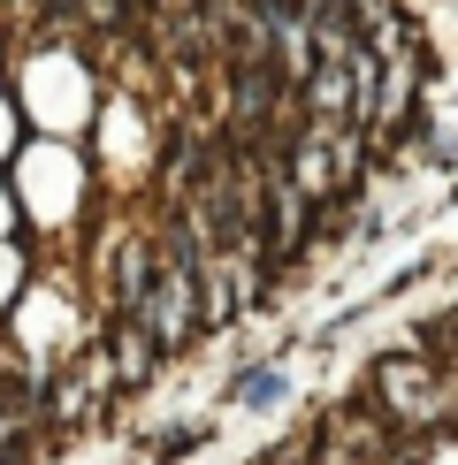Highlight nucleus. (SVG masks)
Returning <instances> with one entry per match:
<instances>
[{"label": "nucleus", "instance_id": "nucleus-2", "mask_svg": "<svg viewBox=\"0 0 458 465\" xmlns=\"http://www.w3.org/2000/svg\"><path fill=\"white\" fill-rule=\"evenodd\" d=\"M237 404H253V412H267V404H283V366H253V374L237 381Z\"/></svg>", "mask_w": 458, "mask_h": 465}, {"label": "nucleus", "instance_id": "nucleus-3", "mask_svg": "<svg viewBox=\"0 0 458 465\" xmlns=\"http://www.w3.org/2000/svg\"><path fill=\"white\" fill-rule=\"evenodd\" d=\"M76 8H85L92 24H123V15H130V0H76Z\"/></svg>", "mask_w": 458, "mask_h": 465}, {"label": "nucleus", "instance_id": "nucleus-1", "mask_svg": "<svg viewBox=\"0 0 458 465\" xmlns=\"http://www.w3.org/2000/svg\"><path fill=\"white\" fill-rule=\"evenodd\" d=\"M374 404H382V412L428 420L435 404H443V374H428L420 359H382V366H374Z\"/></svg>", "mask_w": 458, "mask_h": 465}]
</instances>
